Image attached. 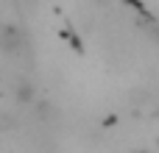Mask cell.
Instances as JSON below:
<instances>
[{"label": "cell", "instance_id": "obj_3", "mask_svg": "<svg viewBox=\"0 0 159 153\" xmlns=\"http://www.w3.org/2000/svg\"><path fill=\"white\" fill-rule=\"evenodd\" d=\"M11 125H17V120H11L8 111H3V114H0V128H11Z\"/></svg>", "mask_w": 159, "mask_h": 153}, {"label": "cell", "instance_id": "obj_2", "mask_svg": "<svg viewBox=\"0 0 159 153\" xmlns=\"http://www.w3.org/2000/svg\"><path fill=\"white\" fill-rule=\"evenodd\" d=\"M14 95H17L20 100H34V86H31L28 81H22L20 86H14Z\"/></svg>", "mask_w": 159, "mask_h": 153}, {"label": "cell", "instance_id": "obj_1", "mask_svg": "<svg viewBox=\"0 0 159 153\" xmlns=\"http://www.w3.org/2000/svg\"><path fill=\"white\" fill-rule=\"evenodd\" d=\"M22 42H25V39H22V31H20V28H11V25H8V28L0 31V47H3L6 53H17V50L22 47Z\"/></svg>", "mask_w": 159, "mask_h": 153}]
</instances>
